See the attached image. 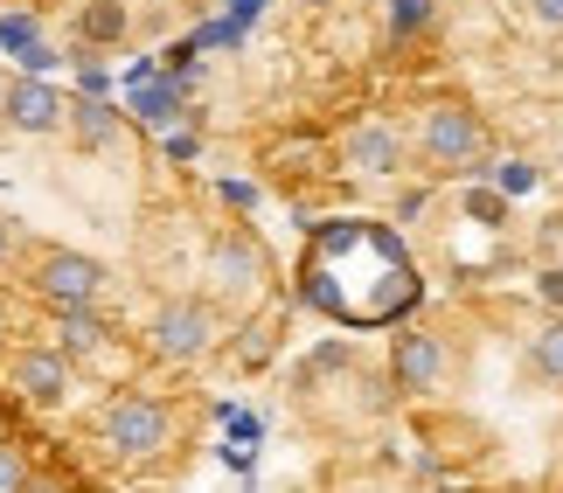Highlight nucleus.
<instances>
[{"label":"nucleus","instance_id":"obj_1","mask_svg":"<svg viewBox=\"0 0 563 493\" xmlns=\"http://www.w3.org/2000/svg\"><path fill=\"white\" fill-rule=\"evenodd\" d=\"M98 438L112 445L119 459H154V452H167V438H175V417H167L161 396L119 390V396L98 411Z\"/></svg>","mask_w":563,"mask_h":493},{"label":"nucleus","instance_id":"obj_2","mask_svg":"<svg viewBox=\"0 0 563 493\" xmlns=\"http://www.w3.org/2000/svg\"><path fill=\"white\" fill-rule=\"evenodd\" d=\"M418 146H424V160L431 167H445V175H481V154H487V125L466 112V104H424V119H418Z\"/></svg>","mask_w":563,"mask_h":493},{"label":"nucleus","instance_id":"obj_3","mask_svg":"<svg viewBox=\"0 0 563 493\" xmlns=\"http://www.w3.org/2000/svg\"><path fill=\"white\" fill-rule=\"evenodd\" d=\"M209 340H216V313L202 299H167L154 313V355L161 361H202Z\"/></svg>","mask_w":563,"mask_h":493},{"label":"nucleus","instance_id":"obj_4","mask_svg":"<svg viewBox=\"0 0 563 493\" xmlns=\"http://www.w3.org/2000/svg\"><path fill=\"white\" fill-rule=\"evenodd\" d=\"M35 292L49 299V306H91V299L104 292V265L98 257H77V250H42Z\"/></svg>","mask_w":563,"mask_h":493},{"label":"nucleus","instance_id":"obj_5","mask_svg":"<svg viewBox=\"0 0 563 493\" xmlns=\"http://www.w3.org/2000/svg\"><path fill=\"white\" fill-rule=\"evenodd\" d=\"M389 369H397V390H410V396H431L445 382V340L439 334H424V327H410V334H397V348H389Z\"/></svg>","mask_w":563,"mask_h":493},{"label":"nucleus","instance_id":"obj_6","mask_svg":"<svg viewBox=\"0 0 563 493\" xmlns=\"http://www.w3.org/2000/svg\"><path fill=\"white\" fill-rule=\"evenodd\" d=\"M341 160H349L355 175H369V181H389V175H404V133L369 119V125H355V133L341 139Z\"/></svg>","mask_w":563,"mask_h":493},{"label":"nucleus","instance_id":"obj_7","mask_svg":"<svg viewBox=\"0 0 563 493\" xmlns=\"http://www.w3.org/2000/svg\"><path fill=\"white\" fill-rule=\"evenodd\" d=\"M8 125H21V133H56V125H70V104L29 70V77H14V91H8Z\"/></svg>","mask_w":563,"mask_h":493},{"label":"nucleus","instance_id":"obj_8","mask_svg":"<svg viewBox=\"0 0 563 493\" xmlns=\"http://www.w3.org/2000/svg\"><path fill=\"white\" fill-rule=\"evenodd\" d=\"M14 390L29 403H63V396H70V355H63V348H21Z\"/></svg>","mask_w":563,"mask_h":493},{"label":"nucleus","instance_id":"obj_9","mask_svg":"<svg viewBox=\"0 0 563 493\" xmlns=\"http://www.w3.org/2000/svg\"><path fill=\"white\" fill-rule=\"evenodd\" d=\"M257 271H265V257H257V244L244 237V229L209 250V278H216V292H251V285H257Z\"/></svg>","mask_w":563,"mask_h":493},{"label":"nucleus","instance_id":"obj_10","mask_svg":"<svg viewBox=\"0 0 563 493\" xmlns=\"http://www.w3.org/2000/svg\"><path fill=\"white\" fill-rule=\"evenodd\" d=\"M104 340H112V327L98 320V299H91V306H56V348L70 361H91Z\"/></svg>","mask_w":563,"mask_h":493},{"label":"nucleus","instance_id":"obj_11","mask_svg":"<svg viewBox=\"0 0 563 493\" xmlns=\"http://www.w3.org/2000/svg\"><path fill=\"white\" fill-rule=\"evenodd\" d=\"M133 119L140 125H154V133H167V125H181V83L175 77H140L133 83Z\"/></svg>","mask_w":563,"mask_h":493},{"label":"nucleus","instance_id":"obj_12","mask_svg":"<svg viewBox=\"0 0 563 493\" xmlns=\"http://www.w3.org/2000/svg\"><path fill=\"white\" fill-rule=\"evenodd\" d=\"M70 133H77L84 154H104V146L119 139V112L91 91V98H77V104H70Z\"/></svg>","mask_w":563,"mask_h":493},{"label":"nucleus","instance_id":"obj_13","mask_svg":"<svg viewBox=\"0 0 563 493\" xmlns=\"http://www.w3.org/2000/svg\"><path fill=\"white\" fill-rule=\"evenodd\" d=\"M529 369L543 382H563V320H543V327L529 334Z\"/></svg>","mask_w":563,"mask_h":493},{"label":"nucleus","instance_id":"obj_14","mask_svg":"<svg viewBox=\"0 0 563 493\" xmlns=\"http://www.w3.org/2000/svg\"><path fill=\"white\" fill-rule=\"evenodd\" d=\"M77 35L84 42H119L125 35V8H119V0H91V8L77 14Z\"/></svg>","mask_w":563,"mask_h":493},{"label":"nucleus","instance_id":"obj_15","mask_svg":"<svg viewBox=\"0 0 563 493\" xmlns=\"http://www.w3.org/2000/svg\"><path fill=\"white\" fill-rule=\"evenodd\" d=\"M424 21H431V0H389V29L397 35H418Z\"/></svg>","mask_w":563,"mask_h":493},{"label":"nucleus","instance_id":"obj_16","mask_svg":"<svg viewBox=\"0 0 563 493\" xmlns=\"http://www.w3.org/2000/svg\"><path fill=\"white\" fill-rule=\"evenodd\" d=\"M29 42H35V14H0V49L21 56Z\"/></svg>","mask_w":563,"mask_h":493},{"label":"nucleus","instance_id":"obj_17","mask_svg":"<svg viewBox=\"0 0 563 493\" xmlns=\"http://www.w3.org/2000/svg\"><path fill=\"white\" fill-rule=\"evenodd\" d=\"M494 181H501V195H529V188H536V160H501Z\"/></svg>","mask_w":563,"mask_h":493},{"label":"nucleus","instance_id":"obj_18","mask_svg":"<svg viewBox=\"0 0 563 493\" xmlns=\"http://www.w3.org/2000/svg\"><path fill=\"white\" fill-rule=\"evenodd\" d=\"M29 480H35V473H29V459H21L14 445H0V493H21Z\"/></svg>","mask_w":563,"mask_h":493},{"label":"nucleus","instance_id":"obj_19","mask_svg":"<svg viewBox=\"0 0 563 493\" xmlns=\"http://www.w3.org/2000/svg\"><path fill=\"white\" fill-rule=\"evenodd\" d=\"M167 154H175V160H195V154H202V139L181 133V125H167Z\"/></svg>","mask_w":563,"mask_h":493},{"label":"nucleus","instance_id":"obj_20","mask_svg":"<svg viewBox=\"0 0 563 493\" xmlns=\"http://www.w3.org/2000/svg\"><path fill=\"white\" fill-rule=\"evenodd\" d=\"M536 292H543V306H563V265L536 278Z\"/></svg>","mask_w":563,"mask_h":493},{"label":"nucleus","instance_id":"obj_21","mask_svg":"<svg viewBox=\"0 0 563 493\" xmlns=\"http://www.w3.org/2000/svg\"><path fill=\"white\" fill-rule=\"evenodd\" d=\"M501 202H508V195H473L466 209H473V216H481V223H501Z\"/></svg>","mask_w":563,"mask_h":493},{"label":"nucleus","instance_id":"obj_22","mask_svg":"<svg viewBox=\"0 0 563 493\" xmlns=\"http://www.w3.org/2000/svg\"><path fill=\"white\" fill-rule=\"evenodd\" d=\"M529 14L543 21V29H563V0H529Z\"/></svg>","mask_w":563,"mask_h":493},{"label":"nucleus","instance_id":"obj_23","mask_svg":"<svg viewBox=\"0 0 563 493\" xmlns=\"http://www.w3.org/2000/svg\"><path fill=\"white\" fill-rule=\"evenodd\" d=\"M21 63H29V70L42 77V70H49V63H63V56H56V49H42V42H29V49H21Z\"/></svg>","mask_w":563,"mask_h":493},{"label":"nucleus","instance_id":"obj_24","mask_svg":"<svg viewBox=\"0 0 563 493\" xmlns=\"http://www.w3.org/2000/svg\"><path fill=\"white\" fill-rule=\"evenodd\" d=\"M223 202H230V209H251L257 188H251V181H223Z\"/></svg>","mask_w":563,"mask_h":493},{"label":"nucleus","instance_id":"obj_25","mask_svg":"<svg viewBox=\"0 0 563 493\" xmlns=\"http://www.w3.org/2000/svg\"><path fill=\"white\" fill-rule=\"evenodd\" d=\"M257 8H265V0H230V14H236V21H257Z\"/></svg>","mask_w":563,"mask_h":493},{"label":"nucleus","instance_id":"obj_26","mask_svg":"<svg viewBox=\"0 0 563 493\" xmlns=\"http://www.w3.org/2000/svg\"><path fill=\"white\" fill-rule=\"evenodd\" d=\"M8 250H14V223H8V216H0V257H8Z\"/></svg>","mask_w":563,"mask_h":493},{"label":"nucleus","instance_id":"obj_27","mask_svg":"<svg viewBox=\"0 0 563 493\" xmlns=\"http://www.w3.org/2000/svg\"><path fill=\"white\" fill-rule=\"evenodd\" d=\"M8 91H14V77H8V70H0V119H8Z\"/></svg>","mask_w":563,"mask_h":493}]
</instances>
